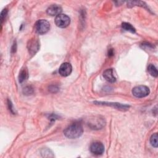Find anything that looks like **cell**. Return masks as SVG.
Wrapping results in <instances>:
<instances>
[{"mask_svg":"<svg viewBox=\"0 0 158 158\" xmlns=\"http://www.w3.org/2000/svg\"><path fill=\"white\" fill-rule=\"evenodd\" d=\"M70 23V17L65 15L60 14L56 17L55 23L59 28H66L69 25Z\"/></svg>","mask_w":158,"mask_h":158,"instance_id":"cell-3","label":"cell"},{"mask_svg":"<svg viewBox=\"0 0 158 158\" xmlns=\"http://www.w3.org/2000/svg\"><path fill=\"white\" fill-rule=\"evenodd\" d=\"M28 78V72L27 69H23L21 70V72L19 73V80L20 83H22L23 81H25Z\"/></svg>","mask_w":158,"mask_h":158,"instance_id":"cell-13","label":"cell"},{"mask_svg":"<svg viewBox=\"0 0 158 158\" xmlns=\"http://www.w3.org/2000/svg\"><path fill=\"white\" fill-rule=\"evenodd\" d=\"M122 28L125 30V31H130L131 33H135L136 30L135 28L129 23L127 22H123L122 24Z\"/></svg>","mask_w":158,"mask_h":158,"instance_id":"cell-11","label":"cell"},{"mask_svg":"<svg viewBox=\"0 0 158 158\" xmlns=\"http://www.w3.org/2000/svg\"><path fill=\"white\" fill-rule=\"evenodd\" d=\"M35 30L39 35L46 33L50 28V24L48 21L44 19L38 20L35 24Z\"/></svg>","mask_w":158,"mask_h":158,"instance_id":"cell-2","label":"cell"},{"mask_svg":"<svg viewBox=\"0 0 158 158\" xmlns=\"http://www.w3.org/2000/svg\"><path fill=\"white\" fill-rule=\"evenodd\" d=\"M7 9H3V10L1 12V23L2 22L3 20L4 19L6 14H7Z\"/></svg>","mask_w":158,"mask_h":158,"instance_id":"cell-16","label":"cell"},{"mask_svg":"<svg viewBox=\"0 0 158 158\" xmlns=\"http://www.w3.org/2000/svg\"><path fill=\"white\" fill-rule=\"evenodd\" d=\"M23 93L25 94H31V93H33V89L30 86H27L24 88Z\"/></svg>","mask_w":158,"mask_h":158,"instance_id":"cell-15","label":"cell"},{"mask_svg":"<svg viewBox=\"0 0 158 158\" xmlns=\"http://www.w3.org/2000/svg\"><path fill=\"white\" fill-rule=\"evenodd\" d=\"M62 8L57 4H52L47 9V14L51 16H57L62 12Z\"/></svg>","mask_w":158,"mask_h":158,"instance_id":"cell-7","label":"cell"},{"mask_svg":"<svg viewBox=\"0 0 158 158\" xmlns=\"http://www.w3.org/2000/svg\"><path fill=\"white\" fill-rule=\"evenodd\" d=\"M83 128L82 125L78 122L73 123L68 126L64 131L65 136L70 139H75L81 136L83 134Z\"/></svg>","mask_w":158,"mask_h":158,"instance_id":"cell-1","label":"cell"},{"mask_svg":"<svg viewBox=\"0 0 158 158\" xmlns=\"http://www.w3.org/2000/svg\"><path fill=\"white\" fill-rule=\"evenodd\" d=\"M28 48L30 53H35L39 49L38 42L35 39L29 41V43L28 44Z\"/></svg>","mask_w":158,"mask_h":158,"instance_id":"cell-10","label":"cell"},{"mask_svg":"<svg viewBox=\"0 0 158 158\" xmlns=\"http://www.w3.org/2000/svg\"><path fill=\"white\" fill-rule=\"evenodd\" d=\"M148 71L149 74L154 77H157L158 75V72L156 67L153 64H149L148 67Z\"/></svg>","mask_w":158,"mask_h":158,"instance_id":"cell-12","label":"cell"},{"mask_svg":"<svg viewBox=\"0 0 158 158\" xmlns=\"http://www.w3.org/2000/svg\"><path fill=\"white\" fill-rule=\"evenodd\" d=\"M132 94L136 98H144L149 94V89L144 85L137 86L132 89Z\"/></svg>","mask_w":158,"mask_h":158,"instance_id":"cell-4","label":"cell"},{"mask_svg":"<svg viewBox=\"0 0 158 158\" xmlns=\"http://www.w3.org/2000/svg\"><path fill=\"white\" fill-rule=\"evenodd\" d=\"M72 71V67L70 63L64 62L59 67V74L62 77H67L70 75Z\"/></svg>","mask_w":158,"mask_h":158,"instance_id":"cell-6","label":"cell"},{"mask_svg":"<svg viewBox=\"0 0 158 158\" xmlns=\"http://www.w3.org/2000/svg\"><path fill=\"white\" fill-rule=\"evenodd\" d=\"M104 78L110 83H114L116 81V78L114 73L112 69H108L103 72Z\"/></svg>","mask_w":158,"mask_h":158,"instance_id":"cell-9","label":"cell"},{"mask_svg":"<svg viewBox=\"0 0 158 158\" xmlns=\"http://www.w3.org/2000/svg\"><path fill=\"white\" fill-rule=\"evenodd\" d=\"M150 143L153 147H157V134L156 133H155L151 136L150 138Z\"/></svg>","mask_w":158,"mask_h":158,"instance_id":"cell-14","label":"cell"},{"mask_svg":"<svg viewBox=\"0 0 158 158\" xmlns=\"http://www.w3.org/2000/svg\"><path fill=\"white\" fill-rule=\"evenodd\" d=\"M89 149L93 154L95 155H101L104 151V146L102 143L96 141L91 144Z\"/></svg>","mask_w":158,"mask_h":158,"instance_id":"cell-5","label":"cell"},{"mask_svg":"<svg viewBox=\"0 0 158 158\" xmlns=\"http://www.w3.org/2000/svg\"><path fill=\"white\" fill-rule=\"evenodd\" d=\"M96 104H99V105H106V106H110L114 107L115 108H117L118 109H128L129 108V106L127 104H122L120 103H113V102H94Z\"/></svg>","mask_w":158,"mask_h":158,"instance_id":"cell-8","label":"cell"}]
</instances>
